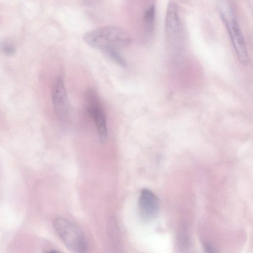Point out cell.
<instances>
[{"instance_id": "10", "label": "cell", "mask_w": 253, "mask_h": 253, "mask_svg": "<svg viewBox=\"0 0 253 253\" xmlns=\"http://www.w3.org/2000/svg\"><path fill=\"white\" fill-rule=\"evenodd\" d=\"M155 17V7L154 5L150 6L145 12L144 21L148 31H152Z\"/></svg>"}, {"instance_id": "1", "label": "cell", "mask_w": 253, "mask_h": 253, "mask_svg": "<svg viewBox=\"0 0 253 253\" xmlns=\"http://www.w3.org/2000/svg\"><path fill=\"white\" fill-rule=\"evenodd\" d=\"M84 42L89 46L102 52L116 50L128 46L131 37L125 29L115 26H107L89 31L83 36Z\"/></svg>"}, {"instance_id": "8", "label": "cell", "mask_w": 253, "mask_h": 253, "mask_svg": "<svg viewBox=\"0 0 253 253\" xmlns=\"http://www.w3.org/2000/svg\"><path fill=\"white\" fill-rule=\"evenodd\" d=\"M102 53L106 57L108 58L119 66L123 67H125L127 66L126 61L120 54L118 50H109L102 52Z\"/></svg>"}, {"instance_id": "6", "label": "cell", "mask_w": 253, "mask_h": 253, "mask_svg": "<svg viewBox=\"0 0 253 253\" xmlns=\"http://www.w3.org/2000/svg\"><path fill=\"white\" fill-rule=\"evenodd\" d=\"M160 201L158 197L150 190H141L138 200V210L140 216L145 220H150L158 214Z\"/></svg>"}, {"instance_id": "9", "label": "cell", "mask_w": 253, "mask_h": 253, "mask_svg": "<svg viewBox=\"0 0 253 253\" xmlns=\"http://www.w3.org/2000/svg\"><path fill=\"white\" fill-rule=\"evenodd\" d=\"M0 51L5 55L12 56L15 54L16 48L11 40L3 39L0 42Z\"/></svg>"}, {"instance_id": "4", "label": "cell", "mask_w": 253, "mask_h": 253, "mask_svg": "<svg viewBox=\"0 0 253 253\" xmlns=\"http://www.w3.org/2000/svg\"><path fill=\"white\" fill-rule=\"evenodd\" d=\"M221 17L227 29L232 44L240 62L244 66L249 63V57L246 48L245 41L239 26L234 18L228 20L223 14Z\"/></svg>"}, {"instance_id": "11", "label": "cell", "mask_w": 253, "mask_h": 253, "mask_svg": "<svg viewBox=\"0 0 253 253\" xmlns=\"http://www.w3.org/2000/svg\"><path fill=\"white\" fill-rule=\"evenodd\" d=\"M178 245L180 249L186 250L190 245V241L187 232L185 229H182L178 236Z\"/></svg>"}, {"instance_id": "7", "label": "cell", "mask_w": 253, "mask_h": 253, "mask_svg": "<svg viewBox=\"0 0 253 253\" xmlns=\"http://www.w3.org/2000/svg\"><path fill=\"white\" fill-rule=\"evenodd\" d=\"M166 28L167 33L171 36H177L181 33V26L177 14V7L174 3H170L168 8Z\"/></svg>"}, {"instance_id": "12", "label": "cell", "mask_w": 253, "mask_h": 253, "mask_svg": "<svg viewBox=\"0 0 253 253\" xmlns=\"http://www.w3.org/2000/svg\"><path fill=\"white\" fill-rule=\"evenodd\" d=\"M204 250L207 253H216L217 252L216 248L212 244L204 242L203 244Z\"/></svg>"}, {"instance_id": "3", "label": "cell", "mask_w": 253, "mask_h": 253, "mask_svg": "<svg viewBox=\"0 0 253 253\" xmlns=\"http://www.w3.org/2000/svg\"><path fill=\"white\" fill-rule=\"evenodd\" d=\"M86 111L93 121L99 138L104 142L108 137V128L105 112L97 92L88 88L85 93Z\"/></svg>"}, {"instance_id": "2", "label": "cell", "mask_w": 253, "mask_h": 253, "mask_svg": "<svg viewBox=\"0 0 253 253\" xmlns=\"http://www.w3.org/2000/svg\"><path fill=\"white\" fill-rule=\"evenodd\" d=\"M54 228L67 249L74 253H84L87 244L82 231L70 221L61 217L53 222Z\"/></svg>"}, {"instance_id": "5", "label": "cell", "mask_w": 253, "mask_h": 253, "mask_svg": "<svg viewBox=\"0 0 253 253\" xmlns=\"http://www.w3.org/2000/svg\"><path fill=\"white\" fill-rule=\"evenodd\" d=\"M51 96L54 109L57 116L61 120H65L68 116L69 104L62 76H58L54 81Z\"/></svg>"}]
</instances>
